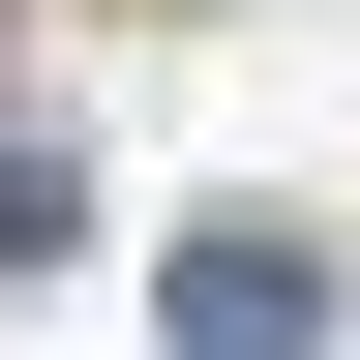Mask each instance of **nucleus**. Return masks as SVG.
Instances as JSON below:
<instances>
[{"label":"nucleus","instance_id":"f257e3e1","mask_svg":"<svg viewBox=\"0 0 360 360\" xmlns=\"http://www.w3.org/2000/svg\"><path fill=\"white\" fill-rule=\"evenodd\" d=\"M180 330H210V360H300L330 270H300V240H180Z\"/></svg>","mask_w":360,"mask_h":360}]
</instances>
